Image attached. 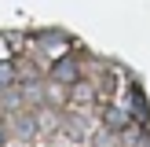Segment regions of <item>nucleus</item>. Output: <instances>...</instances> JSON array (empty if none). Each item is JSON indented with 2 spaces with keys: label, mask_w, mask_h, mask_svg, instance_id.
I'll return each instance as SVG.
<instances>
[{
  "label": "nucleus",
  "mask_w": 150,
  "mask_h": 147,
  "mask_svg": "<svg viewBox=\"0 0 150 147\" xmlns=\"http://www.w3.org/2000/svg\"><path fill=\"white\" fill-rule=\"evenodd\" d=\"M55 77H59V81H73V77H77V70H73V59H62V63L55 66Z\"/></svg>",
  "instance_id": "nucleus-1"
}]
</instances>
